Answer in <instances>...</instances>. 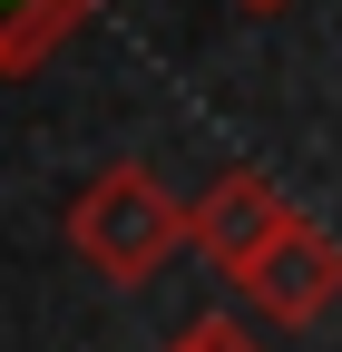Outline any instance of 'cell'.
<instances>
[{
  "label": "cell",
  "instance_id": "5",
  "mask_svg": "<svg viewBox=\"0 0 342 352\" xmlns=\"http://www.w3.org/2000/svg\"><path fill=\"white\" fill-rule=\"evenodd\" d=\"M166 352H264V342H254V333H244L235 314H196V323H186L176 342H166Z\"/></svg>",
  "mask_w": 342,
  "mask_h": 352
},
{
  "label": "cell",
  "instance_id": "3",
  "mask_svg": "<svg viewBox=\"0 0 342 352\" xmlns=\"http://www.w3.org/2000/svg\"><path fill=\"white\" fill-rule=\"evenodd\" d=\"M284 226H293V196L274 186L264 166H225L216 186H205V196L186 206V245H196L205 264H216V274H244V264L264 254Z\"/></svg>",
  "mask_w": 342,
  "mask_h": 352
},
{
  "label": "cell",
  "instance_id": "6",
  "mask_svg": "<svg viewBox=\"0 0 342 352\" xmlns=\"http://www.w3.org/2000/svg\"><path fill=\"white\" fill-rule=\"evenodd\" d=\"M235 10H254V20H274V10H293V0H235Z\"/></svg>",
  "mask_w": 342,
  "mask_h": 352
},
{
  "label": "cell",
  "instance_id": "4",
  "mask_svg": "<svg viewBox=\"0 0 342 352\" xmlns=\"http://www.w3.org/2000/svg\"><path fill=\"white\" fill-rule=\"evenodd\" d=\"M89 10L98 0H0V78H30L59 39H78Z\"/></svg>",
  "mask_w": 342,
  "mask_h": 352
},
{
  "label": "cell",
  "instance_id": "2",
  "mask_svg": "<svg viewBox=\"0 0 342 352\" xmlns=\"http://www.w3.org/2000/svg\"><path fill=\"white\" fill-rule=\"evenodd\" d=\"M235 294L264 323H323L332 303H342V235H323L313 215H293V226L235 274Z\"/></svg>",
  "mask_w": 342,
  "mask_h": 352
},
{
  "label": "cell",
  "instance_id": "1",
  "mask_svg": "<svg viewBox=\"0 0 342 352\" xmlns=\"http://www.w3.org/2000/svg\"><path fill=\"white\" fill-rule=\"evenodd\" d=\"M186 245V206L157 186V166H137V157H117V166H98L89 186L69 196V254L89 264V274H108V284H147V274H166V254Z\"/></svg>",
  "mask_w": 342,
  "mask_h": 352
}]
</instances>
